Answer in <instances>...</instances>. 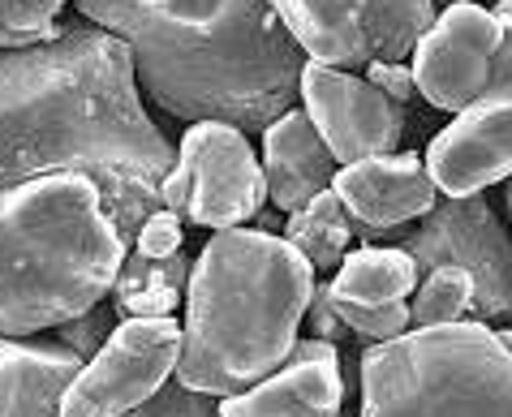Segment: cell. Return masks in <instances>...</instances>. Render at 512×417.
<instances>
[{
  "instance_id": "1",
  "label": "cell",
  "mask_w": 512,
  "mask_h": 417,
  "mask_svg": "<svg viewBox=\"0 0 512 417\" xmlns=\"http://www.w3.org/2000/svg\"><path fill=\"white\" fill-rule=\"evenodd\" d=\"M173 160L177 147L142 108L130 48L117 35L74 26L56 43L0 52V336H31L9 250L26 185L48 172H87L134 246Z\"/></svg>"
},
{
  "instance_id": "2",
  "label": "cell",
  "mask_w": 512,
  "mask_h": 417,
  "mask_svg": "<svg viewBox=\"0 0 512 417\" xmlns=\"http://www.w3.org/2000/svg\"><path fill=\"white\" fill-rule=\"evenodd\" d=\"M130 48L134 82L177 121L267 129L293 108L306 52L272 0H78Z\"/></svg>"
},
{
  "instance_id": "3",
  "label": "cell",
  "mask_w": 512,
  "mask_h": 417,
  "mask_svg": "<svg viewBox=\"0 0 512 417\" xmlns=\"http://www.w3.org/2000/svg\"><path fill=\"white\" fill-rule=\"evenodd\" d=\"M315 297V267L272 228H220L198 250L173 375L207 396H233L284 362Z\"/></svg>"
},
{
  "instance_id": "4",
  "label": "cell",
  "mask_w": 512,
  "mask_h": 417,
  "mask_svg": "<svg viewBox=\"0 0 512 417\" xmlns=\"http://www.w3.org/2000/svg\"><path fill=\"white\" fill-rule=\"evenodd\" d=\"M358 417H512V353L478 319L409 327L362 353Z\"/></svg>"
},
{
  "instance_id": "5",
  "label": "cell",
  "mask_w": 512,
  "mask_h": 417,
  "mask_svg": "<svg viewBox=\"0 0 512 417\" xmlns=\"http://www.w3.org/2000/svg\"><path fill=\"white\" fill-rule=\"evenodd\" d=\"M160 207L198 228H246L267 207V177L246 129L194 121L177 142V160L160 181Z\"/></svg>"
},
{
  "instance_id": "6",
  "label": "cell",
  "mask_w": 512,
  "mask_h": 417,
  "mask_svg": "<svg viewBox=\"0 0 512 417\" xmlns=\"http://www.w3.org/2000/svg\"><path fill=\"white\" fill-rule=\"evenodd\" d=\"M272 9L306 61L332 69L409 61L439 18L435 0H272Z\"/></svg>"
},
{
  "instance_id": "7",
  "label": "cell",
  "mask_w": 512,
  "mask_h": 417,
  "mask_svg": "<svg viewBox=\"0 0 512 417\" xmlns=\"http://www.w3.org/2000/svg\"><path fill=\"white\" fill-rule=\"evenodd\" d=\"M181 357V323L173 314L160 319H121L112 336L82 362L65 383L61 417H130L173 379Z\"/></svg>"
},
{
  "instance_id": "8",
  "label": "cell",
  "mask_w": 512,
  "mask_h": 417,
  "mask_svg": "<svg viewBox=\"0 0 512 417\" xmlns=\"http://www.w3.org/2000/svg\"><path fill=\"white\" fill-rule=\"evenodd\" d=\"M405 250L414 254L418 271L465 267L474 276L478 323L512 319V233L482 194L435 203L418 228L405 233Z\"/></svg>"
},
{
  "instance_id": "9",
  "label": "cell",
  "mask_w": 512,
  "mask_h": 417,
  "mask_svg": "<svg viewBox=\"0 0 512 417\" xmlns=\"http://www.w3.org/2000/svg\"><path fill=\"white\" fill-rule=\"evenodd\" d=\"M297 104L315 121L327 151L336 155V164H358V160H371V155H388L405 134V104L388 99L371 78L353 74V69L306 61Z\"/></svg>"
},
{
  "instance_id": "10",
  "label": "cell",
  "mask_w": 512,
  "mask_h": 417,
  "mask_svg": "<svg viewBox=\"0 0 512 417\" xmlns=\"http://www.w3.org/2000/svg\"><path fill=\"white\" fill-rule=\"evenodd\" d=\"M500 52V18L474 0H457L418 39L409 69L418 95L439 112H461L487 91Z\"/></svg>"
},
{
  "instance_id": "11",
  "label": "cell",
  "mask_w": 512,
  "mask_h": 417,
  "mask_svg": "<svg viewBox=\"0 0 512 417\" xmlns=\"http://www.w3.org/2000/svg\"><path fill=\"white\" fill-rule=\"evenodd\" d=\"M426 172L448 198H469L512 177V91L478 95L469 108L452 112L426 147Z\"/></svg>"
},
{
  "instance_id": "12",
  "label": "cell",
  "mask_w": 512,
  "mask_h": 417,
  "mask_svg": "<svg viewBox=\"0 0 512 417\" xmlns=\"http://www.w3.org/2000/svg\"><path fill=\"white\" fill-rule=\"evenodd\" d=\"M345 405V375L332 340H297L293 353L259 383L220 400L224 417H336Z\"/></svg>"
},
{
  "instance_id": "13",
  "label": "cell",
  "mask_w": 512,
  "mask_h": 417,
  "mask_svg": "<svg viewBox=\"0 0 512 417\" xmlns=\"http://www.w3.org/2000/svg\"><path fill=\"white\" fill-rule=\"evenodd\" d=\"M332 194L345 203L353 224L379 228V233L414 224L439 203V190L422 164V155H409V151L405 155L388 151L358 164H340Z\"/></svg>"
},
{
  "instance_id": "14",
  "label": "cell",
  "mask_w": 512,
  "mask_h": 417,
  "mask_svg": "<svg viewBox=\"0 0 512 417\" xmlns=\"http://www.w3.org/2000/svg\"><path fill=\"white\" fill-rule=\"evenodd\" d=\"M336 155L327 151L315 121L302 108H289L263 129V177H267V203L276 211H297L315 194L332 190L336 181Z\"/></svg>"
},
{
  "instance_id": "15",
  "label": "cell",
  "mask_w": 512,
  "mask_h": 417,
  "mask_svg": "<svg viewBox=\"0 0 512 417\" xmlns=\"http://www.w3.org/2000/svg\"><path fill=\"white\" fill-rule=\"evenodd\" d=\"M82 370V357L65 344H26L0 336V417H61L65 383Z\"/></svg>"
},
{
  "instance_id": "16",
  "label": "cell",
  "mask_w": 512,
  "mask_h": 417,
  "mask_svg": "<svg viewBox=\"0 0 512 417\" xmlns=\"http://www.w3.org/2000/svg\"><path fill=\"white\" fill-rule=\"evenodd\" d=\"M186 284H190V258L168 254V258H147L134 246L125 250L121 271L112 280V310L117 319H160L186 306Z\"/></svg>"
},
{
  "instance_id": "17",
  "label": "cell",
  "mask_w": 512,
  "mask_h": 417,
  "mask_svg": "<svg viewBox=\"0 0 512 417\" xmlns=\"http://www.w3.org/2000/svg\"><path fill=\"white\" fill-rule=\"evenodd\" d=\"M418 280L422 271L405 246H362L345 254V263L332 271L327 289H332V297H345V301L383 306V301H409Z\"/></svg>"
},
{
  "instance_id": "18",
  "label": "cell",
  "mask_w": 512,
  "mask_h": 417,
  "mask_svg": "<svg viewBox=\"0 0 512 417\" xmlns=\"http://www.w3.org/2000/svg\"><path fill=\"white\" fill-rule=\"evenodd\" d=\"M284 241L315 267V276H332L349 254L353 220H349L345 203H340L332 190H323L310 198L306 207L284 215Z\"/></svg>"
},
{
  "instance_id": "19",
  "label": "cell",
  "mask_w": 512,
  "mask_h": 417,
  "mask_svg": "<svg viewBox=\"0 0 512 417\" xmlns=\"http://www.w3.org/2000/svg\"><path fill=\"white\" fill-rule=\"evenodd\" d=\"M465 314H474V276H469L465 267L422 271L414 301H409V319H414V327L461 323Z\"/></svg>"
},
{
  "instance_id": "20",
  "label": "cell",
  "mask_w": 512,
  "mask_h": 417,
  "mask_svg": "<svg viewBox=\"0 0 512 417\" xmlns=\"http://www.w3.org/2000/svg\"><path fill=\"white\" fill-rule=\"evenodd\" d=\"M61 0H0V52H22L65 39L74 26L61 22Z\"/></svg>"
},
{
  "instance_id": "21",
  "label": "cell",
  "mask_w": 512,
  "mask_h": 417,
  "mask_svg": "<svg viewBox=\"0 0 512 417\" xmlns=\"http://www.w3.org/2000/svg\"><path fill=\"white\" fill-rule=\"evenodd\" d=\"M332 310L340 314V323H345L353 336H366L375 344L379 340H396V336H405L409 327H414V319H409V301H383V306H371V301L332 297Z\"/></svg>"
},
{
  "instance_id": "22",
  "label": "cell",
  "mask_w": 512,
  "mask_h": 417,
  "mask_svg": "<svg viewBox=\"0 0 512 417\" xmlns=\"http://www.w3.org/2000/svg\"><path fill=\"white\" fill-rule=\"evenodd\" d=\"M130 417H224V413H220V396L194 392V387H186L173 375L151 400H142Z\"/></svg>"
},
{
  "instance_id": "23",
  "label": "cell",
  "mask_w": 512,
  "mask_h": 417,
  "mask_svg": "<svg viewBox=\"0 0 512 417\" xmlns=\"http://www.w3.org/2000/svg\"><path fill=\"white\" fill-rule=\"evenodd\" d=\"M121 319H117V310H104V306H91V310H82V314H74V319H65V323H56L52 332H56V340L65 344V349H74L82 362L104 344L108 336H112V327H117Z\"/></svg>"
},
{
  "instance_id": "24",
  "label": "cell",
  "mask_w": 512,
  "mask_h": 417,
  "mask_svg": "<svg viewBox=\"0 0 512 417\" xmlns=\"http://www.w3.org/2000/svg\"><path fill=\"white\" fill-rule=\"evenodd\" d=\"M181 224H186L181 215L164 211V207H155L147 220H142L138 233H134V250H138V254H147V258H168V254H177V250H181V241H186Z\"/></svg>"
},
{
  "instance_id": "25",
  "label": "cell",
  "mask_w": 512,
  "mask_h": 417,
  "mask_svg": "<svg viewBox=\"0 0 512 417\" xmlns=\"http://www.w3.org/2000/svg\"><path fill=\"white\" fill-rule=\"evenodd\" d=\"M366 78H371L388 99H396V104H409V99L418 95L414 69L405 61H375V65H366Z\"/></svg>"
},
{
  "instance_id": "26",
  "label": "cell",
  "mask_w": 512,
  "mask_h": 417,
  "mask_svg": "<svg viewBox=\"0 0 512 417\" xmlns=\"http://www.w3.org/2000/svg\"><path fill=\"white\" fill-rule=\"evenodd\" d=\"M306 323L310 332H315V340H345L349 327L340 323V314L332 310V293H327V284H315V297H310V310H306Z\"/></svg>"
},
{
  "instance_id": "27",
  "label": "cell",
  "mask_w": 512,
  "mask_h": 417,
  "mask_svg": "<svg viewBox=\"0 0 512 417\" xmlns=\"http://www.w3.org/2000/svg\"><path fill=\"white\" fill-rule=\"evenodd\" d=\"M495 336H500V344L512 353V327H504V323H500V327H495Z\"/></svg>"
},
{
  "instance_id": "28",
  "label": "cell",
  "mask_w": 512,
  "mask_h": 417,
  "mask_svg": "<svg viewBox=\"0 0 512 417\" xmlns=\"http://www.w3.org/2000/svg\"><path fill=\"white\" fill-rule=\"evenodd\" d=\"M495 13H512V0H500V9H495Z\"/></svg>"
},
{
  "instance_id": "29",
  "label": "cell",
  "mask_w": 512,
  "mask_h": 417,
  "mask_svg": "<svg viewBox=\"0 0 512 417\" xmlns=\"http://www.w3.org/2000/svg\"><path fill=\"white\" fill-rule=\"evenodd\" d=\"M61 5H65V0H61Z\"/></svg>"
},
{
  "instance_id": "30",
  "label": "cell",
  "mask_w": 512,
  "mask_h": 417,
  "mask_svg": "<svg viewBox=\"0 0 512 417\" xmlns=\"http://www.w3.org/2000/svg\"><path fill=\"white\" fill-rule=\"evenodd\" d=\"M336 417H340V413H336Z\"/></svg>"
}]
</instances>
